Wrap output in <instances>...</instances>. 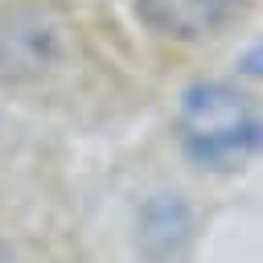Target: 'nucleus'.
<instances>
[{"label":"nucleus","mask_w":263,"mask_h":263,"mask_svg":"<svg viewBox=\"0 0 263 263\" xmlns=\"http://www.w3.org/2000/svg\"><path fill=\"white\" fill-rule=\"evenodd\" d=\"M189 230V214L177 197H156L144 210V247L152 255H168Z\"/></svg>","instance_id":"obj_4"},{"label":"nucleus","mask_w":263,"mask_h":263,"mask_svg":"<svg viewBox=\"0 0 263 263\" xmlns=\"http://www.w3.org/2000/svg\"><path fill=\"white\" fill-rule=\"evenodd\" d=\"M0 263H12V255H8V247L0 242Z\"/></svg>","instance_id":"obj_5"},{"label":"nucleus","mask_w":263,"mask_h":263,"mask_svg":"<svg viewBox=\"0 0 263 263\" xmlns=\"http://www.w3.org/2000/svg\"><path fill=\"white\" fill-rule=\"evenodd\" d=\"M136 8L144 25L156 29L160 37L197 41V37L218 33L242 8V0H136Z\"/></svg>","instance_id":"obj_3"},{"label":"nucleus","mask_w":263,"mask_h":263,"mask_svg":"<svg viewBox=\"0 0 263 263\" xmlns=\"http://www.w3.org/2000/svg\"><path fill=\"white\" fill-rule=\"evenodd\" d=\"M58 58H62V29L45 12L21 8L0 25V70L8 78L33 82L49 74Z\"/></svg>","instance_id":"obj_2"},{"label":"nucleus","mask_w":263,"mask_h":263,"mask_svg":"<svg viewBox=\"0 0 263 263\" xmlns=\"http://www.w3.org/2000/svg\"><path fill=\"white\" fill-rule=\"evenodd\" d=\"M185 144L201 160H238L255 144V115L242 95L218 82H201L185 95Z\"/></svg>","instance_id":"obj_1"}]
</instances>
